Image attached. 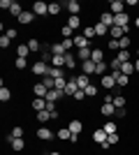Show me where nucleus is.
Returning a JSON list of instances; mask_svg holds the SVG:
<instances>
[{"instance_id": "1", "label": "nucleus", "mask_w": 139, "mask_h": 155, "mask_svg": "<svg viewBox=\"0 0 139 155\" xmlns=\"http://www.w3.org/2000/svg\"><path fill=\"white\" fill-rule=\"evenodd\" d=\"M33 14H35V16H46V14H49V5L37 0V2L33 5Z\"/></svg>"}, {"instance_id": "2", "label": "nucleus", "mask_w": 139, "mask_h": 155, "mask_svg": "<svg viewBox=\"0 0 139 155\" xmlns=\"http://www.w3.org/2000/svg\"><path fill=\"white\" fill-rule=\"evenodd\" d=\"M79 91V84H77V79H67V86H65V95L67 97H74Z\"/></svg>"}, {"instance_id": "3", "label": "nucleus", "mask_w": 139, "mask_h": 155, "mask_svg": "<svg viewBox=\"0 0 139 155\" xmlns=\"http://www.w3.org/2000/svg\"><path fill=\"white\" fill-rule=\"evenodd\" d=\"M49 67H51L49 63H42V60H40V63H35V65H33V74H37V77H40V74H42V77H46Z\"/></svg>"}, {"instance_id": "4", "label": "nucleus", "mask_w": 139, "mask_h": 155, "mask_svg": "<svg viewBox=\"0 0 139 155\" xmlns=\"http://www.w3.org/2000/svg\"><path fill=\"white\" fill-rule=\"evenodd\" d=\"M100 81H102V86H104L107 91H114V88H116V77H114V74H104Z\"/></svg>"}, {"instance_id": "5", "label": "nucleus", "mask_w": 139, "mask_h": 155, "mask_svg": "<svg viewBox=\"0 0 139 155\" xmlns=\"http://www.w3.org/2000/svg\"><path fill=\"white\" fill-rule=\"evenodd\" d=\"M65 7H67V12H70V16H79L81 5L77 2V0H70V2H65Z\"/></svg>"}, {"instance_id": "6", "label": "nucleus", "mask_w": 139, "mask_h": 155, "mask_svg": "<svg viewBox=\"0 0 139 155\" xmlns=\"http://www.w3.org/2000/svg\"><path fill=\"white\" fill-rule=\"evenodd\" d=\"M109 12L116 16V14H123L125 12V2H121V0H114L111 5H109Z\"/></svg>"}, {"instance_id": "7", "label": "nucleus", "mask_w": 139, "mask_h": 155, "mask_svg": "<svg viewBox=\"0 0 139 155\" xmlns=\"http://www.w3.org/2000/svg\"><path fill=\"white\" fill-rule=\"evenodd\" d=\"M100 111H102V116H116V107H114V102H102Z\"/></svg>"}, {"instance_id": "8", "label": "nucleus", "mask_w": 139, "mask_h": 155, "mask_svg": "<svg viewBox=\"0 0 139 155\" xmlns=\"http://www.w3.org/2000/svg\"><path fill=\"white\" fill-rule=\"evenodd\" d=\"M95 67H98V63H93V60H86V63H81V72H84L86 77L95 74Z\"/></svg>"}, {"instance_id": "9", "label": "nucleus", "mask_w": 139, "mask_h": 155, "mask_svg": "<svg viewBox=\"0 0 139 155\" xmlns=\"http://www.w3.org/2000/svg\"><path fill=\"white\" fill-rule=\"evenodd\" d=\"M33 93H35V97H44V100H46V95H49V88H46L44 84H35V86H33Z\"/></svg>"}, {"instance_id": "10", "label": "nucleus", "mask_w": 139, "mask_h": 155, "mask_svg": "<svg viewBox=\"0 0 139 155\" xmlns=\"http://www.w3.org/2000/svg\"><path fill=\"white\" fill-rule=\"evenodd\" d=\"M72 39H74V46H77V49H88V37H84V35L77 32Z\"/></svg>"}, {"instance_id": "11", "label": "nucleus", "mask_w": 139, "mask_h": 155, "mask_svg": "<svg viewBox=\"0 0 139 155\" xmlns=\"http://www.w3.org/2000/svg\"><path fill=\"white\" fill-rule=\"evenodd\" d=\"M93 139H95V141H98V143H100V146H102V143H104V141H107V139H109V134H107L104 130L100 127V130H95V132H93Z\"/></svg>"}, {"instance_id": "12", "label": "nucleus", "mask_w": 139, "mask_h": 155, "mask_svg": "<svg viewBox=\"0 0 139 155\" xmlns=\"http://www.w3.org/2000/svg\"><path fill=\"white\" fill-rule=\"evenodd\" d=\"M49 51H51L53 56H65L67 49H65V44H63V42H58V44H51V49H49Z\"/></svg>"}, {"instance_id": "13", "label": "nucleus", "mask_w": 139, "mask_h": 155, "mask_svg": "<svg viewBox=\"0 0 139 155\" xmlns=\"http://www.w3.org/2000/svg\"><path fill=\"white\" fill-rule=\"evenodd\" d=\"M65 67L67 70H74V67H77V56H74L72 51L65 53Z\"/></svg>"}, {"instance_id": "14", "label": "nucleus", "mask_w": 139, "mask_h": 155, "mask_svg": "<svg viewBox=\"0 0 139 155\" xmlns=\"http://www.w3.org/2000/svg\"><path fill=\"white\" fill-rule=\"evenodd\" d=\"M121 74H125V77H132V74H134V63H132V60L121 65Z\"/></svg>"}, {"instance_id": "15", "label": "nucleus", "mask_w": 139, "mask_h": 155, "mask_svg": "<svg viewBox=\"0 0 139 155\" xmlns=\"http://www.w3.org/2000/svg\"><path fill=\"white\" fill-rule=\"evenodd\" d=\"M33 19H35L33 9H26V12H23V14L19 16V23H26V26H28V23H33Z\"/></svg>"}, {"instance_id": "16", "label": "nucleus", "mask_w": 139, "mask_h": 155, "mask_svg": "<svg viewBox=\"0 0 139 155\" xmlns=\"http://www.w3.org/2000/svg\"><path fill=\"white\" fill-rule=\"evenodd\" d=\"M100 23H104L107 28L114 26V14L111 12H102V16H100Z\"/></svg>"}, {"instance_id": "17", "label": "nucleus", "mask_w": 139, "mask_h": 155, "mask_svg": "<svg viewBox=\"0 0 139 155\" xmlns=\"http://www.w3.org/2000/svg\"><path fill=\"white\" fill-rule=\"evenodd\" d=\"M121 65H123V63H121L118 58L109 60V70H111V74H114V77H118V74H121Z\"/></svg>"}, {"instance_id": "18", "label": "nucleus", "mask_w": 139, "mask_h": 155, "mask_svg": "<svg viewBox=\"0 0 139 155\" xmlns=\"http://www.w3.org/2000/svg\"><path fill=\"white\" fill-rule=\"evenodd\" d=\"M109 35H111V39H121V37H125V30L118 26H111L109 28Z\"/></svg>"}, {"instance_id": "19", "label": "nucleus", "mask_w": 139, "mask_h": 155, "mask_svg": "<svg viewBox=\"0 0 139 155\" xmlns=\"http://www.w3.org/2000/svg\"><path fill=\"white\" fill-rule=\"evenodd\" d=\"M37 137H40L42 141H49V139H53V132L49 127H40L37 130Z\"/></svg>"}, {"instance_id": "20", "label": "nucleus", "mask_w": 139, "mask_h": 155, "mask_svg": "<svg viewBox=\"0 0 139 155\" xmlns=\"http://www.w3.org/2000/svg\"><path fill=\"white\" fill-rule=\"evenodd\" d=\"M67 130H70L72 134H81V130H84V125H81L79 120H70V125H67Z\"/></svg>"}, {"instance_id": "21", "label": "nucleus", "mask_w": 139, "mask_h": 155, "mask_svg": "<svg viewBox=\"0 0 139 155\" xmlns=\"http://www.w3.org/2000/svg\"><path fill=\"white\" fill-rule=\"evenodd\" d=\"M74 79H77V84H79V88H81V91H86L88 86H91V79H88L86 74H81V77H74Z\"/></svg>"}, {"instance_id": "22", "label": "nucleus", "mask_w": 139, "mask_h": 155, "mask_svg": "<svg viewBox=\"0 0 139 155\" xmlns=\"http://www.w3.org/2000/svg\"><path fill=\"white\" fill-rule=\"evenodd\" d=\"M65 95L63 91H58V88H53V91H49V95H46V100L49 102H56V100H60V97Z\"/></svg>"}, {"instance_id": "23", "label": "nucleus", "mask_w": 139, "mask_h": 155, "mask_svg": "<svg viewBox=\"0 0 139 155\" xmlns=\"http://www.w3.org/2000/svg\"><path fill=\"white\" fill-rule=\"evenodd\" d=\"M26 12V9H23V7L19 5V2H12V9H9V14H12V16H16V19H19L21 14Z\"/></svg>"}, {"instance_id": "24", "label": "nucleus", "mask_w": 139, "mask_h": 155, "mask_svg": "<svg viewBox=\"0 0 139 155\" xmlns=\"http://www.w3.org/2000/svg\"><path fill=\"white\" fill-rule=\"evenodd\" d=\"M91 56H93V49H79V60L81 63L91 60Z\"/></svg>"}, {"instance_id": "25", "label": "nucleus", "mask_w": 139, "mask_h": 155, "mask_svg": "<svg viewBox=\"0 0 139 155\" xmlns=\"http://www.w3.org/2000/svg\"><path fill=\"white\" fill-rule=\"evenodd\" d=\"M28 49H30V53H37V51L42 49L40 39H28Z\"/></svg>"}, {"instance_id": "26", "label": "nucleus", "mask_w": 139, "mask_h": 155, "mask_svg": "<svg viewBox=\"0 0 139 155\" xmlns=\"http://www.w3.org/2000/svg\"><path fill=\"white\" fill-rule=\"evenodd\" d=\"M102 58H104V51L102 49H93V56H91L93 63H102Z\"/></svg>"}, {"instance_id": "27", "label": "nucleus", "mask_w": 139, "mask_h": 155, "mask_svg": "<svg viewBox=\"0 0 139 155\" xmlns=\"http://www.w3.org/2000/svg\"><path fill=\"white\" fill-rule=\"evenodd\" d=\"M49 77H53V79H60V77H65L63 74V67H49V72H46Z\"/></svg>"}, {"instance_id": "28", "label": "nucleus", "mask_w": 139, "mask_h": 155, "mask_svg": "<svg viewBox=\"0 0 139 155\" xmlns=\"http://www.w3.org/2000/svg\"><path fill=\"white\" fill-rule=\"evenodd\" d=\"M9 146H12V150H16V153H19V150H23V148H26V141H23V139H14V141L9 143Z\"/></svg>"}, {"instance_id": "29", "label": "nucleus", "mask_w": 139, "mask_h": 155, "mask_svg": "<svg viewBox=\"0 0 139 155\" xmlns=\"http://www.w3.org/2000/svg\"><path fill=\"white\" fill-rule=\"evenodd\" d=\"M51 67H65V56H53L51 58Z\"/></svg>"}, {"instance_id": "30", "label": "nucleus", "mask_w": 139, "mask_h": 155, "mask_svg": "<svg viewBox=\"0 0 139 155\" xmlns=\"http://www.w3.org/2000/svg\"><path fill=\"white\" fill-rule=\"evenodd\" d=\"M102 130H104L107 134H116V123H114V120H107V123L102 125Z\"/></svg>"}, {"instance_id": "31", "label": "nucleus", "mask_w": 139, "mask_h": 155, "mask_svg": "<svg viewBox=\"0 0 139 155\" xmlns=\"http://www.w3.org/2000/svg\"><path fill=\"white\" fill-rule=\"evenodd\" d=\"M67 26L72 28V30H79V26H81L79 16H70V19H67Z\"/></svg>"}, {"instance_id": "32", "label": "nucleus", "mask_w": 139, "mask_h": 155, "mask_svg": "<svg viewBox=\"0 0 139 155\" xmlns=\"http://www.w3.org/2000/svg\"><path fill=\"white\" fill-rule=\"evenodd\" d=\"M37 120H40V123H46V120H51V111H37Z\"/></svg>"}, {"instance_id": "33", "label": "nucleus", "mask_w": 139, "mask_h": 155, "mask_svg": "<svg viewBox=\"0 0 139 155\" xmlns=\"http://www.w3.org/2000/svg\"><path fill=\"white\" fill-rule=\"evenodd\" d=\"M118 46H121V51H127V49H130V35L121 37V39H118Z\"/></svg>"}, {"instance_id": "34", "label": "nucleus", "mask_w": 139, "mask_h": 155, "mask_svg": "<svg viewBox=\"0 0 139 155\" xmlns=\"http://www.w3.org/2000/svg\"><path fill=\"white\" fill-rule=\"evenodd\" d=\"M60 9H63V7H60V2H49V14H51V16L60 14Z\"/></svg>"}, {"instance_id": "35", "label": "nucleus", "mask_w": 139, "mask_h": 155, "mask_svg": "<svg viewBox=\"0 0 139 155\" xmlns=\"http://www.w3.org/2000/svg\"><path fill=\"white\" fill-rule=\"evenodd\" d=\"M95 35H98V37H102V35H109V28H107L104 23H98V26H95Z\"/></svg>"}, {"instance_id": "36", "label": "nucleus", "mask_w": 139, "mask_h": 155, "mask_svg": "<svg viewBox=\"0 0 139 155\" xmlns=\"http://www.w3.org/2000/svg\"><path fill=\"white\" fill-rule=\"evenodd\" d=\"M42 84H44L46 88H49V91H53V88H56V79H53V77H49V74H46V77H44V81H42Z\"/></svg>"}, {"instance_id": "37", "label": "nucleus", "mask_w": 139, "mask_h": 155, "mask_svg": "<svg viewBox=\"0 0 139 155\" xmlns=\"http://www.w3.org/2000/svg\"><path fill=\"white\" fill-rule=\"evenodd\" d=\"M116 58H118L121 63H130V60H132V58H130V51H118V53H116Z\"/></svg>"}, {"instance_id": "38", "label": "nucleus", "mask_w": 139, "mask_h": 155, "mask_svg": "<svg viewBox=\"0 0 139 155\" xmlns=\"http://www.w3.org/2000/svg\"><path fill=\"white\" fill-rule=\"evenodd\" d=\"M127 84H130V77H125V74H118V77H116V86L123 88V86H127Z\"/></svg>"}, {"instance_id": "39", "label": "nucleus", "mask_w": 139, "mask_h": 155, "mask_svg": "<svg viewBox=\"0 0 139 155\" xmlns=\"http://www.w3.org/2000/svg\"><path fill=\"white\" fill-rule=\"evenodd\" d=\"M81 35H84V37H88V39L95 37V26H86L84 30H81Z\"/></svg>"}, {"instance_id": "40", "label": "nucleus", "mask_w": 139, "mask_h": 155, "mask_svg": "<svg viewBox=\"0 0 139 155\" xmlns=\"http://www.w3.org/2000/svg\"><path fill=\"white\" fill-rule=\"evenodd\" d=\"M16 53H19V58H26L28 53H30V49H28V44H19V49H16Z\"/></svg>"}, {"instance_id": "41", "label": "nucleus", "mask_w": 139, "mask_h": 155, "mask_svg": "<svg viewBox=\"0 0 139 155\" xmlns=\"http://www.w3.org/2000/svg\"><path fill=\"white\" fill-rule=\"evenodd\" d=\"M114 107H116V109H123V107H125V97L116 95V97H114Z\"/></svg>"}, {"instance_id": "42", "label": "nucleus", "mask_w": 139, "mask_h": 155, "mask_svg": "<svg viewBox=\"0 0 139 155\" xmlns=\"http://www.w3.org/2000/svg\"><path fill=\"white\" fill-rule=\"evenodd\" d=\"M9 97H12V93H9V88H5V86H2V88H0V100H2V102H7Z\"/></svg>"}, {"instance_id": "43", "label": "nucleus", "mask_w": 139, "mask_h": 155, "mask_svg": "<svg viewBox=\"0 0 139 155\" xmlns=\"http://www.w3.org/2000/svg\"><path fill=\"white\" fill-rule=\"evenodd\" d=\"M58 137H60V139H72V132H70L67 127H60L58 130Z\"/></svg>"}, {"instance_id": "44", "label": "nucleus", "mask_w": 139, "mask_h": 155, "mask_svg": "<svg viewBox=\"0 0 139 155\" xmlns=\"http://www.w3.org/2000/svg\"><path fill=\"white\" fill-rule=\"evenodd\" d=\"M107 67H109V65H107V63H98V67H95V72L104 77V74H107Z\"/></svg>"}, {"instance_id": "45", "label": "nucleus", "mask_w": 139, "mask_h": 155, "mask_svg": "<svg viewBox=\"0 0 139 155\" xmlns=\"http://www.w3.org/2000/svg\"><path fill=\"white\" fill-rule=\"evenodd\" d=\"M14 65H16V70H26V58H16V60H14Z\"/></svg>"}, {"instance_id": "46", "label": "nucleus", "mask_w": 139, "mask_h": 155, "mask_svg": "<svg viewBox=\"0 0 139 155\" xmlns=\"http://www.w3.org/2000/svg\"><path fill=\"white\" fill-rule=\"evenodd\" d=\"M12 2H14V0H0V7L9 12V9H12Z\"/></svg>"}, {"instance_id": "47", "label": "nucleus", "mask_w": 139, "mask_h": 155, "mask_svg": "<svg viewBox=\"0 0 139 155\" xmlns=\"http://www.w3.org/2000/svg\"><path fill=\"white\" fill-rule=\"evenodd\" d=\"M95 93H98V88H95V86H88V88H86V97H95Z\"/></svg>"}, {"instance_id": "48", "label": "nucleus", "mask_w": 139, "mask_h": 155, "mask_svg": "<svg viewBox=\"0 0 139 155\" xmlns=\"http://www.w3.org/2000/svg\"><path fill=\"white\" fill-rule=\"evenodd\" d=\"M109 49H111V51H121V46H118V39H111V42H109Z\"/></svg>"}, {"instance_id": "49", "label": "nucleus", "mask_w": 139, "mask_h": 155, "mask_svg": "<svg viewBox=\"0 0 139 155\" xmlns=\"http://www.w3.org/2000/svg\"><path fill=\"white\" fill-rule=\"evenodd\" d=\"M9 42H12V39L7 37V35H2V37H0V46H2V49H7V46H9Z\"/></svg>"}, {"instance_id": "50", "label": "nucleus", "mask_w": 139, "mask_h": 155, "mask_svg": "<svg viewBox=\"0 0 139 155\" xmlns=\"http://www.w3.org/2000/svg\"><path fill=\"white\" fill-rule=\"evenodd\" d=\"M107 141H109V146H114V143H118V134H109V139H107Z\"/></svg>"}, {"instance_id": "51", "label": "nucleus", "mask_w": 139, "mask_h": 155, "mask_svg": "<svg viewBox=\"0 0 139 155\" xmlns=\"http://www.w3.org/2000/svg\"><path fill=\"white\" fill-rule=\"evenodd\" d=\"M84 97H86V91H81V88H79V91H77V95H74L72 100H84Z\"/></svg>"}, {"instance_id": "52", "label": "nucleus", "mask_w": 139, "mask_h": 155, "mask_svg": "<svg viewBox=\"0 0 139 155\" xmlns=\"http://www.w3.org/2000/svg\"><path fill=\"white\" fill-rule=\"evenodd\" d=\"M63 44H65V49H67V51H70V49H72V46H74V39H63Z\"/></svg>"}, {"instance_id": "53", "label": "nucleus", "mask_w": 139, "mask_h": 155, "mask_svg": "<svg viewBox=\"0 0 139 155\" xmlns=\"http://www.w3.org/2000/svg\"><path fill=\"white\" fill-rule=\"evenodd\" d=\"M5 35H7V37H9V39H16V30H14V28H9V30H7Z\"/></svg>"}, {"instance_id": "54", "label": "nucleus", "mask_w": 139, "mask_h": 155, "mask_svg": "<svg viewBox=\"0 0 139 155\" xmlns=\"http://www.w3.org/2000/svg\"><path fill=\"white\" fill-rule=\"evenodd\" d=\"M125 114H127L125 107H123V109H116V118H125Z\"/></svg>"}, {"instance_id": "55", "label": "nucleus", "mask_w": 139, "mask_h": 155, "mask_svg": "<svg viewBox=\"0 0 139 155\" xmlns=\"http://www.w3.org/2000/svg\"><path fill=\"white\" fill-rule=\"evenodd\" d=\"M125 5H127V7H137V5H139V0H127Z\"/></svg>"}, {"instance_id": "56", "label": "nucleus", "mask_w": 139, "mask_h": 155, "mask_svg": "<svg viewBox=\"0 0 139 155\" xmlns=\"http://www.w3.org/2000/svg\"><path fill=\"white\" fill-rule=\"evenodd\" d=\"M134 72H139V58L134 60Z\"/></svg>"}, {"instance_id": "57", "label": "nucleus", "mask_w": 139, "mask_h": 155, "mask_svg": "<svg viewBox=\"0 0 139 155\" xmlns=\"http://www.w3.org/2000/svg\"><path fill=\"white\" fill-rule=\"evenodd\" d=\"M134 28H139V16H137V19H134Z\"/></svg>"}, {"instance_id": "58", "label": "nucleus", "mask_w": 139, "mask_h": 155, "mask_svg": "<svg viewBox=\"0 0 139 155\" xmlns=\"http://www.w3.org/2000/svg\"><path fill=\"white\" fill-rule=\"evenodd\" d=\"M49 155H60V153H49Z\"/></svg>"}, {"instance_id": "59", "label": "nucleus", "mask_w": 139, "mask_h": 155, "mask_svg": "<svg viewBox=\"0 0 139 155\" xmlns=\"http://www.w3.org/2000/svg\"><path fill=\"white\" fill-rule=\"evenodd\" d=\"M137 58H139V49H137Z\"/></svg>"}]
</instances>
